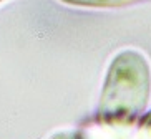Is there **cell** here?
Wrapping results in <instances>:
<instances>
[{"instance_id": "cell-1", "label": "cell", "mask_w": 151, "mask_h": 139, "mask_svg": "<svg viewBox=\"0 0 151 139\" xmlns=\"http://www.w3.org/2000/svg\"><path fill=\"white\" fill-rule=\"evenodd\" d=\"M151 99V66L138 50H123L111 60L96 109V124L133 128Z\"/></svg>"}, {"instance_id": "cell-2", "label": "cell", "mask_w": 151, "mask_h": 139, "mask_svg": "<svg viewBox=\"0 0 151 139\" xmlns=\"http://www.w3.org/2000/svg\"><path fill=\"white\" fill-rule=\"evenodd\" d=\"M60 2L75 7H86V9H121V7L145 4L150 0H60Z\"/></svg>"}, {"instance_id": "cell-3", "label": "cell", "mask_w": 151, "mask_h": 139, "mask_svg": "<svg viewBox=\"0 0 151 139\" xmlns=\"http://www.w3.org/2000/svg\"><path fill=\"white\" fill-rule=\"evenodd\" d=\"M134 139H151V111L138 119V128L133 131Z\"/></svg>"}, {"instance_id": "cell-4", "label": "cell", "mask_w": 151, "mask_h": 139, "mask_svg": "<svg viewBox=\"0 0 151 139\" xmlns=\"http://www.w3.org/2000/svg\"><path fill=\"white\" fill-rule=\"evenodd\" d=\"M52 139H85L81 133H58Z\"/></svg>"}, {"instance_id": "cell-5", "label": "cell", "mask_w": 151, "mask_h": 139, "mask_svg": "<svg viewBox=\"0 0 151 139\" xmlns=\"http://www.w3.org/2000/svg\"><path fill=\"white\" fill-rule=\"evenodd\" d=\"M0 2H4V0H0Z\"/></svg>"}]
</instances>
